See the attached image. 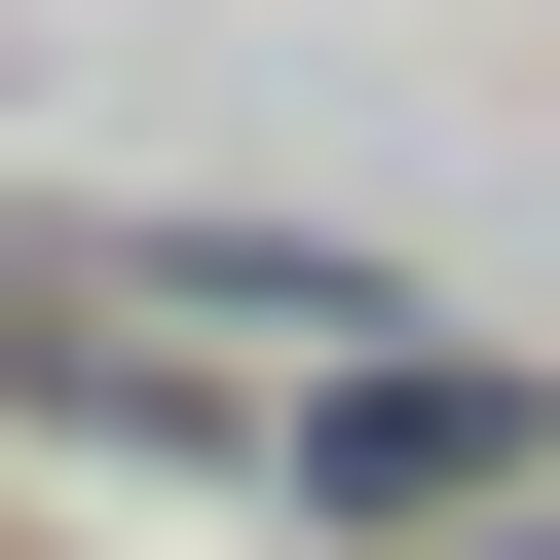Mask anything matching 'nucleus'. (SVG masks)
Segmentation results:
<instances>
[{
	"label": "nucleus",
	"mask_w": 560,
	"mask_h": 560,
	"mask_svg": "<svg viewBox=\"0 0 560 560\" xmlns=\"http://www.w3.org/2000/svg\"><path fill=\"white\" fill-rule=\"evenodd\" d=\"M448 486H523V374H337V523H448Z\"/></svg>",
	"instance_id": "f257e3e1"
},
{
	"label": "nucleus",
	"mask_w": 560,
	"mask_h": 560,
	"mask_svg": "<svg viewBox=\"0 0 560 560\" xmlns=\"http://www.w3.org/2000/svg\"><path fill=\"white\" fill-rule=\"evenodd\" d=\"M448 560H560V523H448Z\"/></svg>",
	"instance_id": "f03ea898"
}]
</instances>
